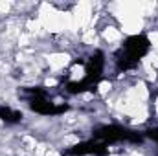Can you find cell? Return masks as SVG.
Instances as JSON below:
<instances>
[{
	"instance_id": "cell-1",
	"label": "cell",
	"mask_w": 158,
	"mask_h": 156,
	"mask_svg": "<svg viewBox=\"0 0 158 156\" xmlns=\"http://www.w3.org/2000/svg\"><path fill=\"white\" fill-rule=\"evenodd\" d=\"M149 51V40L143 35H134L125 40V44L121 46L118 53H116V63H118L119 70H127L132 68L145 53Z\"/></svg>"
},
{
	"instance_id": "cell-2",
	"label": "cell",
	"mask_w": 158,
	"mask_h": 156,
	"mask_svg": "<svg viewBox=\"0 0 158 156\" xmlns=\"http://www.w3.org/2000/svg\"><path fill=\"white\" fill-rule=\"evenodd\" d=\"M0 119H4L6 123H17L22 119V114L9 107H0Z\"/></svg>"
},
{
	"instance_id": "cell-3",
	"label": "cell",
	"mask_w": 158,
	"mask_h": 156,
	"mask_svg": "<svg viewBox=\"0 0 158 156\" xmlns=\"http://www.w3.org/2000/svg\"><path fill=\"white\" fill-rule=\"evenodd\" d=\"M149 136H151L153 140H156V142H158V130H156V129H155V130H149Z\"/></svg>"
}]
</instances>
